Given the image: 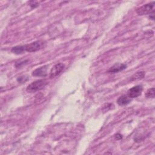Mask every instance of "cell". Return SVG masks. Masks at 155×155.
Returning <instances> with one entry per match:
<instances>
[{"instance_id": "5b68a950", "label": "cell", "mask_w": 155, "mask_h": 155, "mask_svg": "<svg viewBox=\"0 0 155 155\" xmlns=\"http://www.w3.org/2000/svg\"><path fill=\"white\" fill-rule=\"evenodd\" d=\"M65 66L62 63H58L51 68L50 72V78H54L58 76L64 70Z\"/></svg>"}, {"instance_id": "277c9868", "label": "cell", "mask_w": 155, "mask_h": 155, "mask_svg": "<svg viewBox=\"0 0 155 155\" xmlns=\"http://www.w3.org/2000/svg\"><path fill=\"white\" fill-rule=\"evenodd\" d=\"M143 90V87L142 85H136L131 88H130L127 91V96L132 98H135L139 96Z\"/></svg>"}, {"instance_id": "9a60e30c", "label": "cell", "mask_w": 155, "mask_h": 155, "mask_svg": "<svg viewBox=\"0 0 155 155\" xmlns=\"http://www.w3.org/2000/svg\"><path fill=\"white\" fill-rule=\"evenodd\" d=\"M122 135H121V134H119V133H118V134H116V135H115V139H116V140H119V139H122Z\"/></svg>"}, {"instance_id": "ba28073f", "label": "cell", "mask_w": 155, "mask_h": 155, "mask_svg": "<svg viewBox=\"0 0 155 155\" xmlns=\"http://www.w3.org/2000/svg\"><path fill=\"white\" fill-rule=\"evenodd\" d=\"M130 102H131V98H129L127 95H122L120 96L117 100L118 104L120 106H126L129 104Z\"/></svg>"}, {"instance_id": "52a82bcc", "label": "cell", "mask_w": 155, "mask_h": 155, "mask_svg": "<svg viewBox=\"0 0 155 155\" xmlns=\"http://www.w3.org/2000/svg\"><path fill=\"white\" fill-rule=\"evenodd\" d=\"M127 67V66L124 64L121 63H117L113 65L112 67H111L108 70L107 72L112 73H118L121 71H122L125 69H126Z\"/></svg>"}, {"instance_id": "7a4b0ae2", "label": "cell", "mask_w": 155, "mask_h": 155, "mask_svg": "<svg viewBox=\"0 0 155 155\" xmlns=\"http://www.w3.org/2000/svg\"><path fill=\"white\" fill-rule=\"evenodd\" d=\"M136 13L139 15H151L154 13V2L144 5L136 10Z\"/></svg>"}, {"instance_id": "8fae6325", "label": "cell", "mask_w": 155, "mask_h": 155, "mask_svg": "<svg viewBox=\"0 0 155 155\" xmlns=\"http://www.w3.org/2000/svg\"><path fill=\"white\" fill-rule=\"evenodd\" d=\"M154 95H155V89L154 88H151L148 89L146 93H145V96L147 98H154Z\"/></svg>"}, {"instance_id": "4fadbf2b", "label": "cell", "mask_w": 155, "mask_h": 155, "mask_svg": "<svg viewBox=\"0 0 155 155\" xmlns=\"http://www.w3.org/2000/svg\"><path fill=\"white\" fill-rule=\"evenodd\" d=\"M28 77L26 76H21L20 77H18V79H17V81L18 82H20V83H23V82H24L26 81H27L28 80Z\"/></svg>"}, {"instance_id": "8992f818", "label": "cell", "mask_w": 155, "mask_h": 155, "mask_svg": "<svg viewBox=\"0 0 155 155\" xmlns=\"http://www.w3.org/2000/svg\"><path fill=\"white\" fill-rule=\"evenodd\" d=\"M48 66H44L37 68L32 72V75L38 77H45L47 75V69Z\"/></svg>"}, {"instance_id": "6da1fadb", "label": "cell", "mask_w": 155, "mask_h": 155, "mask_svg": "<svg viewBox=\"0 0 155 155\" xmlns=\"http://www.w3.org/2000/svg\"><path fill=\"white\" fill-rule=\"evenodd\" d=\"M47 81L45 79L37 80L30 84L27 86L26 90L29 93L36 92L43 89L47 85Z\"/></svg>"}, {"instance_id": "30bf717a", "label": "cell", "mask_w": 155, "mask_h": 155, "mask_svg": "<svg viewBox=\"0 0 155 155\" xmlns=\"http://www.w3.org/2000/svg\"><path fill=\"white\" fill-rule=\"evenodd\" d=\"M11 51H12V52H13L17 55L22 54L26 51L25 45H18V46L14 47L12 48Z\"/></svg>"}, {"instance_id": "7c38bea8", "label": "cell", "mask_w": 155, "mask_h": 155, "mask_svg": "<svg viewBox=\"0 0 155 155\" xmlns=\"http://www.w3.org/2000/svg\"><path fill=\"white\" fill-rule=\"evenodd\" d=\"M28 62H29V60H24V61H20V62L16 63L15 67H18V68L21 67V66H23L27 64Z\"/></svg>"}, {"instance_id": "3957f363", "label": "cell", "mask_w": 155, "mask_h": 155, "mask_svg": "<svg viewBox=\"0 0 155 155\" xmlns=\"http://www.w3.org/2000/svg\"><path fill=\"white\" fill-rule=\"evenodd\" d=\"M45 42L42 41H36L30 44L25 45V49L27 52H35L45 47Z\"/></svg>"}, {"instance_id": "9c48e42d", "label": "cell", "mask_w": 155, "mask_h": 155, "mask_svg": "<svg viewBox=\"0 0 155 155\" xmlns=\"http://www.w3.org/2000/svg\"><path fill=\"white\" fill-rule=\"evenodd\" d=\"M145 75V72L144 71H141V72H138L135 73L134 75H133L131 76L130 80L132 81H138L140 79H142L144 78Z\"/></svg>"}, {"instance_id": "5bb4252c", "label": "cell", "mask_w": 155, "mask_h": 155, "mask_svg": "<svg viewBox=\"0 0 155 155\" xmlns=\"http://www.w3.org/2000/svg\"><path fill=\"white\" fill-rule=\"evenodd\" d=\"M30 6L32 7V8H36V6H38V5H39V4H38V3H37V2H30Z\"/></svg>"}]
</instances>
